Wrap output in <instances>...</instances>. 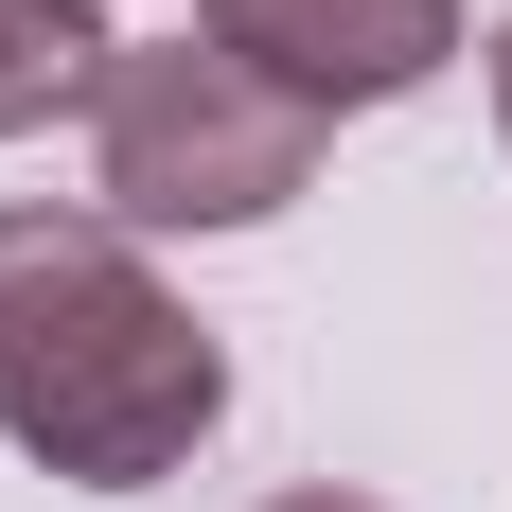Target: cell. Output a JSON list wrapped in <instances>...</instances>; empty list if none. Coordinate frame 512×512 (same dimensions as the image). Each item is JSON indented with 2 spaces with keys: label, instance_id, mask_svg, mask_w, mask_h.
Here are the masks:
<instances>
[{
  "label": "cell",
  "instance_id": "cell-3",
  "mask_svg": "<svg viewBox=\"0 0 512 512\" xmlns=\"http://www.w3.org/2000/svg\"><path fill=\"white\" fill-rule=\"evenodd\" d=\"M212 36L336 124V106H407L460 53V0H212Z\"/></svg>",
  "mask_w": 512,
  "mask_h": 512
},
{
  "label": "cell",
  "instance_id": "cell-5",
  "mask_svg": "<svg viewBox=\"0 0 512 512\" xmlns=\"http://www.w3.org/2000/svg\"><path fill=\"white\" fill-rule=\"evenodd\" d=\"M495 142H512V18H495Z\"/></svg>",
  "mask_w": 512,
  "mask_h": 512
},
{
  "label": "cell",
  "instance_id": "cell-1",
  "mask_svg": "<svg viewBox=\"0 0 512 512\" xmlns=\"http://www.w3.org/2000/svg\"><path fill=\"white\" fill-rule=\"evenodd\" d=\"M230 424L212 318L142 265L124 212H0V442L71 495H142Z\"/></svg>",
  "mask_w": 512,
  "mask_h": 512
},
{
  "label": "cell",
  "instance_id": "cell-6",
  "mask_svg": "<svg viewBox=\"0 0 512 512\" xmlns=\"http://www.w3.org/2000/svg\"><path fill=\"white\" fill-rule=\"evenodd\" d=\"M283 512H371V495H283Z\"/></svg>",
  "mask_w": 512,
  "mask_h": 512
},
{
  "label": "cell",
  "instance_id": "cell-4",
  "mask_svg": "<svg viewBox=\"0 0 512 512\" xmlns=\"http://www.w3.org/2000/svg\"><path fill=\"white\" fill-rule=\"evenodd\" d=\"M106 53H124V36H106L89 0H0V142H36L53 106H89Z\"/></svg>",
  "mask_w": 512,
  "mask_h": 512
},
{
  "label": "cell",
  "instance_id": "cell-2",
  "mask_svg": "<svg viewBox=\"0 0 512 512\" xmlns=\"http://www.w3.org/2000/svg\"><path fill=\"white\" fill-rule=\"evenodd\" d=\"M318 142L336 124L283 71H248L230 36H142L89 89V212H124V230H265V212H301Z\"/></svg>",
  "mask_w": 512,
  "mask_h": 512
}]
</instances>
